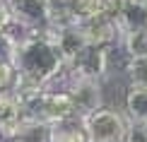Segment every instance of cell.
I'll use <instances>...</instances> for the list:
<instances>
[{"label": "cell", "mask_w": 147, "mask_h": 142, "mask_svg": "<svg viewBox=\"0 0 147 142\" xmlns=\"http://www.w3.org/2000/svg\"><path fill=\"white\" fill-rule=\"evenodd\" d=\"M15 67H17V75L36 79L44 87H48L51 82H56L60 77V72L65 70V63L60 58L58 48L44 34V29H34L20 39Z\"/></svg>", "instance_id": "cell-1"}, {"label": "cell", "mask_w": 147, "mask_h": 142, "mask_svg": "<svg viewBox=\"0 0 147 142\" xmlns=\"http://www.w3.org/2000/svg\"><path fill=\"white\" fill-rule=\"evenodd\" d=\"M27 116L46 123H56L60 118L75 116V104L68 89H53V87H44L32 101L27 104Z\"/></svg>", "instance_id": "cell-2"}, {"label": "cell", "mask_w": 147, "mask_h": 142, "mask_svg": "<svg viewBox=\"0 0 147 142\" xmlns=\"http://www.w3.org/2000/svg\"><path fill=\"white\" fill-rule=\"evenodd\" d=\"M84 125L89 133V142H123L128 130V116L118 108L99 106L84 116Z\"/></svg>", "instance_id": "cell-3"}, {"label": "cell", "mask_w": 147, "mask_h": 142, "mask_svg": "<svg viewBox=\"0 0 147 142\" xmlns=\"http://www.w3.org/2000/svg\"><path fill=\"white\" fill-rule=\"evenodd\" d=\"M68 92L72 96L77 116H89L92 111L104 106V79H96V77H70Z\"/></svg>", "instance_id": "cell-4"}, {"label": "cell", "mask_w": 147, "mask_h": 142, "mask_svg": "<svg viewBox=\"0 0 147 142\" xmlns=\"http://www.w3.org/2000/svg\"><path fill=\"white\" fill-rule=\"evenodd\" d=\"M65 70H68L70 77H96V79H106V72H109L106 48L87 44L68 65H65Z\"/></svg>", "instance_id": "cell-5"}, {"label": "cell", "mask_w": 147, "mask_h": 142, "mask_svg": "<svg viewBox=\"0 0 147 142\" xmlns=\"http://www.w3.org/2000/svg\"><path fill=\"white\" fill-rule=\"evenodd\" d=\"M44 34L51 39V44L58 48L60 58H63V63L68 65L75 55L82 51L84 46H87V39H84L82 34V27H80V22H70V24H53V27H46Z\"/></svg>", "instance_id": "cell-6"}, {"label": "cell", "mask_w": 147, "mask_h": 142, "mask_svg": "<svg viewBox=\"0 0 147 142\" xmlns=\"http://www.w3.org/2000/svg\"><path fill=\"white\" fill-rule=\"evenodd\" d=\"M80 27H82V34L87 39V44H92V46L106 48V46H113L123 39V29H121L118 20L109 17V15H101V12L89 17V20H82Z\"/></svg>", "instance_id": "cell-7"}, {"label": "cell", "mask_w": 147, "mask_h": 142, "mask_svg": "<svg viewBox=\"0 0 147 142\" xmlns=\"http://www.w3.org/2000/svg\"><path fill=\"white\" fill-rule=\"evenodd\" d=\"M15 24L24 27L27 32L48 27V12H51V0H10Z\"/></svg>", "instance_id": "cell-8"}, {"label": "cell", "mask_w": 147, "mask_h": 142, "mask_svg": "<svg viewBox=\"0 0 147 142\" xmlns=\"http://www.w3.org/2000/svg\"><path fill=\"white\" fill-rule=\"evenodd\" d=\"M24 118H27V108L20 101V96L12 89L0 92V133L12 140Z\"/></svg>", "instance_id": "cell-9"}, {"label": "cell", "mask_w": 147, "mask_h": 142, "mask_svg": "<svg viewBox=\"0 0 147 142\" xmlns=\"http://www.w3.org/2000/svg\"><path fill=\"white\" fill-rule=\"evenodd\" d=\"M51 142H89L84 116H68L51 123Z\"/></svg>", "instance_id": "cell-10"}, {"label": "cell", "mask_w": 147, "mask_h": 142, "mask_svg": "<svg viewBox=\"0 0 147 142\" xmlns=\"http://www.w3.org/2000/svg\"><path fill=\"white\" fill-rule=\"evenodd\" d=\"M123 113L128 116V120H147V87L128 84L123 99Z\"/></svg>", "instance_id": "cell-11"}, {"label": "cell", "mask_w": 147, "mask_h": 142, "mask_svg": "<svg viewBox=\"0 0 147 142\" xmlns=\"http://www.w3.org/2000/svg\"><path fill=\"white\" fill-rule=\"evenodd\" d=\"M118 24L123 32L147 27V3L145 0H128L125 10L118 15Z\"/></svg>", "instance_id": "cell-12"}, {"label": "cell", "mask_w": 147, "mask_h": 142, "mask_svg": "<svg viewBox=\"0 0 147 142\" xmlns=\"http://www.w3.org/2000/svg\"><path fill=\"white\" fill-rule=\"evenodd\" d=\"M15 137H20L24 142H51V123L27 116V118L20 123Z\"/></svg>", "instance_id": "cell-13"}, {"label": "cell", "mask_w": 147, "mask_h": 142, "mask_svg": "<svg viewBox=\"0 0 147 142\" xmlns=\"http://www.w3.org/2000/svg\"><path fill=\"white\" fill-rule=\"evenodd\" d=\"M20 39H22V32L15 27V22L10 29H0V63H15Z\"/></svg>", "instance_id": "cell-14"}, {"label": "cell", "mask_w": 147, "mask_h": 142, "mask_svg": "<svg viewBox=\"0 0 147 142\" xmlns=\"http://www.w3.org/2000/svg\"><path fill=\"white\" fill-rule=\"evenodd\" d=\"M121 44H123V48L130 53V58H135V55H147V27L133 29V32H123Z\"/></svg>", "instance_id": "cell-15"}, {"label": "cell", "mask_w": 147, "mask_h": 142, "mask_svg": "<svg viewBox=\"0 0 147 142\" xmlns=\"http://www.w3.org/2000/svg\"><path fill=\"white\" fill-rule=\"evenodd\" d=\"M125 77H128V84L147 87V55H135V58H130Z\"/></svg>", "instance_id": "cell-16"}, {"label": "cell", "mask_w": 147, "mask_h": 142, "mask_svg": "<svg viewBox=\"0 0 147 142\" xmlns=\"http://www.w3.org/2000/svg\"><path fill=\"white\" fill-rule=\"evenodd\" d=\"M65 3H68V7H70V15L75 17L77 22L99 15V0H65Z\"/></svg>", "instance_id": "cell-17"}, {"label": "cell", "mask_w": 147, "mask_h": 142, "mask_svg": "<svg viewBox=\"0 0 147 142\" xmlns=\"http://www.w3.org/2000/svg\"><path fill=\"white\" fill-rule=\"evenodd\" d=\"M123 142H147V120H128Z\"/></svg>", "instance_id": "cell-18"}, {"label": "cell", "mask_w": 147, "mask_h": 142, "mask_svg": "<svg viewBox=\"0 0 147 142\" xmlns=\"http://www.w3.org/2000/svg\"><path fill=\"white\" fill-rule=\"evenodd\" d=\"M17 82V67L15 63H0V92H7Z\"/></svg>", "instance_id": "cell-19"}, {"label": "cell", "mask_w": 147, "mask_h": 142, "mask_svg": "<svg viewBox=\"0 0 147 142\" xmlns=\"http://www.w3.org/2000/svg\"><path fill=\"white\" fill-rule=\"evenodd\" d=\"M125 5H128V0H99V12L118 20V15L125 10Z\"/></svg>", "instance_id": "cell-20"}, {"label": "cell", "mask_w": 147, "mask_h": 142, "mask_svg": "<svg viewBox=\"0 0 147 142\" xmlns=\"http://www.w3.org/2000/svg\"><path fill=\"white\" fill-rule=\"evenodd\" d=\"M12 22H15V15H12L10 0H0V29H10Z\"/></svg>", "instance_id": "cell-21"}, {"label": "cell", "mask_w": 147, "mask_h": 142, "mask_svg": "<svg viewBox=\"0 0 147 142\" xmlns=\"http://www.w3.org/2000/svg\"><path fill=\"white\" fill-rule=\"evenodd\" d=\"M145 3H147V0H145Z\"/></svg>", "instance_id": "cell-22"}]
</instances>
